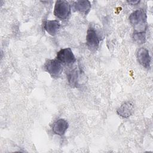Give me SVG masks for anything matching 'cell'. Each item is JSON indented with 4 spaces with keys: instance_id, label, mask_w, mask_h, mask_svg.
Wrapping results in <instances>:
<instances>
[{
    "instance_id": "1",
    "label": "cell",
    "mask_w": 153,
    "mask_h": 153,
    "mask_svg": "<svg viewBox=\"0 0 153 153\" xmlns=\"http://www.w3.org/2000/svg\"><path fill=\"white\" fill-rule=\"evenodd\" d=\"M147 16L145 10L138 9L133 11L129 16V21L133 27L134 32L145 33L148 27Z\"/></svg>"
},
{
    "instance_id": "2",
    "label": "cell",
    "mask_w": 153,
    "mask_h": 153,
    "mask_svg": "<svg viewBox=\"0 0 153 153\" xmlns=\"http://www.w3.org/2000/svg\"><path fill=\"white\" fill-rule=\"evenodd\" d=\"M71 14V5L66 1H57L54 9V14L59 19L65 20Z\"/></svg>"
},
{
    "instance_id": "3",
    "label": "cell",
    "mask_w": 153,
    "mask_h": 153,
    "mask_svg": "<svg viewBox=\"0 0 153 153\" xmlns=\"http://www.w3.org/2000/svg\"><path fill=\"white\" fill-rule=\"evenodd\" d=\"M44 69L53 78H59L63 71L62 63L57 59L48 60L44 66Z\"/></svg>"
},
{
    "instance_id": "4",
    "label": "cell",
    "mask_w": 153,
    "mask_h": 153,
    "mask_svg": "<svg viewBox=\"0 0 153 153\" xmlns=\"http://www.w3.org/2000/svg\"><path fill=\"white\" fill-rule=\"evenodd\" d=\"M100 43V38L98 33L92 26H90L87 32L86 35V45L87 47L92 51H96Z\"/></svg>"
},
{
    "instance_id": "5",
    "label": "cell",
    "mask_w": 153,
    "mask_h": 153,
    "mask_svg": "<svg viewBox=\"0 0 153 153\" xmlns=\"http://www.w3.org/2000/svg\"><path fill=\"white\" fill-rule=\"evenodd\" d=\"M56 59L61 63L65 65H72L76 60L75 57L70 48H65L59 51L56 55Z\"/></svg>"
},
{
    "instance_id": "6",
    "label": "cell",
    "mask_w": 153,
    "mask_h": 153,
    "mask_svg": "<svg viewBox=\"0 0 153 153\" xmlns=\"http://www.w3.org/2000/svg\"><path fill=\"white\" fill-rule=\"evenodd\" d=\"M136 57L139 63L143 67L149 68L151 64V57L149 51L143 47L140 48L136 53Z\"/></svg>"
},
{
    "instance_id": "7",
    "label": "cell",
    "mask_w": 153,
    "mask_h": 153,
    "mask_svg": "<svg viewBox=\"0 0 153 153\" xmlns=\"http://www.w3.org/2000/svg\"><path fill=\"white\" fill-rule=\"evenodd\" d=\"M69 124L65 119L60 118L56 120L53 125L52 130L53 133L59 136H63L68 128Z\"/></svg>"
},
{
    "instance_id": "8",
    "label": "cell",
    "mask_w": 153,
    "mask_h": 153,
    "mask_svg": "<svg viewBox=\"0 0 153 153\" xmlns=\"http://www.w3.org/2000/svg\"><path fill=\"white\" fill-rule=\"evenodd\" d=\"M133 112V105L131 102L129 101L124 102L117 110V113L118 115L124 118H128L132 115Z\"/></svg>"
},
{
    "instance_id": "9",
    "label": "cell",
    "mask_w": 153,
    "mask_h": 153,
    "mask_svg": "<svg viewBox=\"0 0 153 153\" xmlns=\"http://www.w3.org/2000/svg\"><path fill=\"white\" fill-rule=\"evenodd\" d=\"M73 7L75 11L87 15L90 11L91 4L89 1H76L74 2Z\"/></svg>"
},
{
    "instance_id": "10",
    "label": "cell",
    "mask_w": 153,
    "mask_h": 153,
    "mask_svg": "<svg viewBox=\"0 0 153 153\" xmlns=\"http://www.w3.org/2000/svg\"><path fill=\"white\" fill-rule=\"evenodd\" d=\"M60 27L59 22L57 20H47L44 24V29L46 32L52 36L56 35Z\"/></svg>"
},
{
    "instance_id": "11",
    "label": "cell",
    "mask_w": 153,
    "mask_h": 153,
    "mask_svg": "<svg viewBox=\"0 0 153 153\" xmlns=\"http://www.w3.org/2000/svg\"><path fill=\"white\" fill-rule=\"evenodd\" d=\"M80 71L77 68H75L69 72L67 74L68 81L71 86H78L79 84V79L80 76L79 74Z\"/></svg>"
},
{
    "instance_id": "12",
    "label": "cell",
    "mask_w": 153,
    "mask_h": 153,
    "mask_svg": "<svg viewBox=\"0 0 153 153\" xmlns=\"http://www.w3.org/2000/svg\"><path fill=\"white\" fill-rule=\"evenodd\" d=\"M133 40L138 43V44H143L145 42L146 39V35L144 32H140V33H137L134 32L133 35Z\"/></svg>"
},
{
    "instance_id": "13",
    "label": "cell",
    "mask_w": 153,
    "mask_h": 153,
    "mask_svg": "<svg viewBox=\"0 0 153 153\" xmlns=\"http://www.w3.org/2000/svg\"><path fill=\"white\" fill-rule=\"evenodd\" d=\"M139 1H127L128 3L131 4V5H136L137 4L139 3Z\"/></svg>"
}]
</instances>
